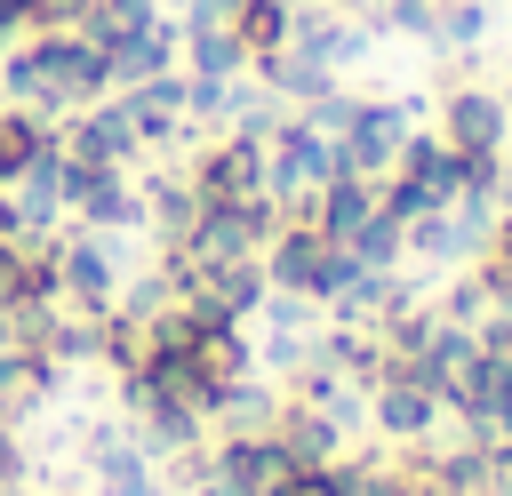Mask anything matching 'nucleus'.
Returning a JSON list of instances; mask_svg holds the SVG:
<instances>
[{"instance_id": "nucleus-1", "label": "nucleus", "mask_w": 512, "mask_h": 496, "mask_svg": "<svg viewBox=\"0 0 512 496\" xmlns=\"http://www.w3.org/2000/svg\"><path fill=\"white\" fill-rule=\"evenodd\" d=\"M0 96L32 104L40 120H64V112L112 96V72H104V48H88L80 32H24L0 56Z\"/></svg>"}, {"instance_id": "nucleus-2", "label": "nucleus", "mask_w": 512, "mask_h": 496, "mask_svg": "<svg viewBox=\"0 0 512 496\" xmlns=\"http://www.w3.org/2000/svg\"><path fill=\"white\" fill-rule=\"evenodd\" d=\"M56 144H64L72 160H96V168H128V160L144 152L136 128H128V112H120V96H96V104L64 112V120H56Z\"/></svg>"}, {"instance_id": "nucleus-3", "label": "nucleus", "mask_w": 512, "mask_h": 496, "mask_svg": "<svg viewBox=\"0 0 512 496\" xmlns=\"http://www.w3.org/2000/svg\"><path fill=\"white\" fill-rule=\"evenodd\" d=\"M184 176H192L200 200H248V192H264V144L232 128V136L200 144V160H192Z\"/></svg>"}, {"instance_id": "nucleus-4", "label": "nucleus", "mask_w": 512, "mask_h": 496, "mask_svg": "<svg viewBox=\"0 0 512 496\" xmlns=\"http://www.w3.org/2000/svg\"><path fill=\"white\" fill-rule=\"evenodd\" d=\"M56 288H64V304H80V312H112V296H120L112 248H104L96 232H64V240H56Z\"/></svg>"}, {"instance_id": "nucleus-5", "label": "nucleus", "mask_w": 512, "mask_h": 496, "mask_svg": "<svg viewBox=\"0 0 512 496\" xmlns=\"http://www.w3.org/2000/svg\"><path fill=\"white\" fill-rule=\"evenodd\" d=\"M400 144H408L400 104H360V112H352V128L336 136V176H376V168H392V160H400Z\"/></svg>"}, {"instance_id": "nucleus-6", "label": "nucleus", "mask_w": 512, "mask_h": 496, "mask_svg": "<svg viewBox=\"0 0 512 496\" xmlns=\"http://www.w3.org/2000/svg\"><path fill=\"white\" fill-rule=\"evenodd\" d=\"M120 112H128V128H136L144 152L152 144H176V128H184V72H152V80L120 88Z\"/></svg>"}, {"instance_id": "nucleus-7", "label": "nucleus", "mask_w": 512, "mask_h": 496, "mask_svg": "<svg viewBox=\"0 0 512 496\" xmlns=\"http://www.w3.org/2000/svg\"><path fill=\"white\" fill-rule=\"evenodd\" d=\"M176 48H184V24L160 8V24H144V32L120 40V48H104V72H112V88H136V80H152V72H176Z\"/></svg>"}, {"instance_id": "nucleus-8", "label": "nucleus", "mask_w": 512, "mask_h": 496, "mask_svg": "<svg viewBox=\"0 0 512 496\" xmlns=\"http://www.w3.org/2000/svg\"><path fill=\"white\" fill-rule=\"evenodd\" d=\"M72 216H80V232H136V224H144V192L128 184V168H104V176L72 200Z\"/></svg>"}, {"instance_id": "nucleus-9", "label": "nucleus", "mask_w": 512, "mask_h": 496, "mask_svg": "<svg viewBox=\"0 0 512 496\" xmlns=\"http://www.w3.org/2000/svg\"><path fill=\"white\" fill-rule=\"evenodd\" d=\"M144 24H160V0H88L72 32H80L88 48H120V40H136Z\"/></svg>"}, {"instance_id": "nucleus-10", "label": "nucleus", "mask_w": 512, "mask_h": 496, "mask_svg": "<svg viewBox=\"0 0 512 496\" xmlns=\"http://www.w3.org/2000/svg\"><path fill=\"white\" fill-rule=\"evenodd\" d=\"M48 136H56V120H40L32 104H0V192L32 168V152H40Z\"/></svg>"}, {"instance_id": "nucleus-11", "label": "nucleus", "mask_w": 512, "mask_h": 496, "mask_svg": "<svg viewBox=\"0 0 512 496\" xmlns=\"http://www.w3.org/2000/svg\"><path fill=\"white\" fill-rule=\"evenodd\" d=\"M192 216H200L192 176H152V184H144V224H160V248H176V240L192 232Z\"/></svg>"}, {"instance_id": "nucleus-12", "label": "nucleus", "mask_w": 512, "mask_h": 496, "mask_svg": "<svg viewBox=\"0 0 512 496\" xmlns=\"http://www.w3.org/2000/svg\"><path fill=\"white\" fill-rule=\"evenodd\" d=\"M288 16H296V8H280V0H240L224 24H232V40L248 48V64H264V56L288 48Z\"/></svg>"}, {"instance_id": "nucleus-13", "label": "nucleus", "mask_w": 512, "mask_h": 496, "mask_svg": "<svg viewBox=\"0 0 512 496\" xmlns=\"http://www.w3.org/2000/svg\"><path fill=\"white\" fill-rule=\"evenodd\" d=\"M184 56H192V72H216V80H240L248 72V48L232 40V24H192L184 32Z\"/></svg>"}, {"instance_id": "nucleus-14", "label": "nucleus", "mask_w": 512, "mask_h": 496, "mask_svg": "<svg viewBox=\"0 0 512 496\" xmlns=\"http://www.w3.org/2000/svg\"><path fill=\"white\" fill-rule=\"evenodd\" d=\"M272 440L288 448V464H328V448H336V424H328L320 408H288Z\"/></svg>"}, {"instance_id": "nucleus-15", "label": "nucleus", "mask_w": 512, "mask_h": 496, "mask_svg": "<svg viewBox=\"0 0 512 496\" xmlns=\"http://www.w3.org/2000/svg\"><path fill=\"white\" fill-rule=\"evenodd\" d=\"M448 136H456V152H488L496 144V104L488 96H456L448 104Z\"/></svg>"}, {"instance_id": "nucleus-16", "label": "nucleus", "mask_w": 512, "mask_h": 496, "mask_svg": "<svg viewBox=\"0 0 512 496\" xmlns=\"http://www.w3.org/2000/svg\"><path fill=\"white\" fill-rule=\"evenodd\" d=\"M272 496H352V472H336V464H288L272 480Z\"/></svg>"}, {"instance_id": "nucleus-17", "label": "nucleus", "mask_w": 512, "mask_h": 496, "mask_svg": "<svg viewBox=\"0 0 512 496\" xmlns=\"http://www.w3.org/2000/svg\"><path fill=\"white\" fill-rule=\"evenodd\" d=\"M384 424H392V432H416V424H424V384H392V392H384Z\"/></svg>"}, {"instance_id": "nucleus-18", "label": "nucleus", "mask_w": 512, "mask_h": 496, "mask_svg": "<svg viewBox=\"0 0 512 496\" xmlns=\"http://www.w3.org/2000/svg\"><path fill=\"white\" fill-rule=\"evenodd\" d=\"M0 240H24V216H16V200L0 192Z\"/></svg>"}, {"instance_id": "nucleus-19", "label": "nucleus", "mask_w": 512, "mask_h": 496, "mask_svg": "<svg viewBox=\"0 0 512 496\" xmlns=\"http://www.w3.org/2000/svg\"><path fill=\"white\" fill-rule=\"evenodd\" d=\"M32 496H88V488H32Z\"/></svg>"}, {"instance_id": "nucleus-20", "label": "nucleus", "mask_w": 512, "mask_h": 496, "mask_svg": "<svg viewBox=\"0 0 512 496\" xmlns=\"http://www.w3.org/2000/svg\"><path fill=\"white\" fill-rule=\"evenodd\" d=\"M280 8H304V0H280Z\"/></svg>"}]
</instances>
